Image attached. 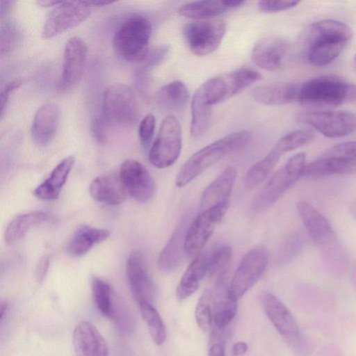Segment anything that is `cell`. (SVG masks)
<instances>
[{
	"label": "cell",
	"instance_id": "cell-1",
	"mask_svg": "<svg viewBox=\"0 0 356 356\" xmlns=\"http://www.w3.org/2000/svg\"><path fill=\"white\" fill-rule=\"evenodd\" d=\"M353 32L346 24L323 19L312 24L308 31L307 60L314 66L334 61L351 40Z\"/></svg>",
	"mask_w": 356,
	"mask_h": 356
},
{
	"label": "cell",
	"instance_id": "cell-2",
	"mask_svg": "<svg viewBox=\"0 0 356 356\" xmlns=\"http://www.w3.org/2000/svg\"><path fill=\"white\" fill-rule=\"evenodd\" d=\"M251 134L240 130L229 134L194 153L183 164L176 177L177 187H184L225 156L238 151L249 143Z\"/></svg>",
	"mask_w": 356,
	"mask_h": 356
},
{
	"label": "cell",
	"instance_id": "cell-3",
	"mask_svg": "<svg viewBox=\"0 0 356 356\" xmlns=\"http://www.w3.org/2000/svg\"><path fill=\"white\" fill-rule=\"evenodd\" d=\"M152 33V24L146 17L134 15L115 31L113 45L115 53L128 62H140L146 58Z\"/></svg>",
	"mask_w": 356,
	"mask_h": 356
},
{
	"label": "cell",
	"instance_id": "cell-4",
	"mask_svg": "<svg viewBox=\"0 0 356 356\" xmlns=\"http://www.w3.org/2000/svg\"><path fill=\"white\" fill-rule=\"evenodd\" d=\"M306 154H294L277 170L257 193L252 202L254 212H261L273 206L302 176Z\"/></svg>",
	"mask_w": 356,
	"mask_h": 356
},
{
	"label": "cell",
	"instance_id": "cell-5",
	"mask_svg": "<svg viewBox=\"0 0 356 356\" xmlns=\"http://www.w3.org/2000/svg\"><path fill=\"white\" fill-rule=\"evenodd\" d=\"M351 88L339 77L320 76L298 85L296 102L307 106H335L350 96Z\"/></svg>",
	"mask_w": 356,
	"mask_h": 356
},
{
	"label": "cell",
	"instance_id": "cell-6",
	"mask_svg": "<svg viewBox=\"0 0 356 356\" xmlns=\"http://www.w3.org/2000/svg\"><path fill=\"white\" fill-rule=\"evenodd\" d=\"M225 31V22L218 17L190 22L182 30L187 47L197 56H207L216 51Z\"/></svg>",
	"mask_w": 356,
	"mask_h": 356
},
{
	"label": "cell",
	"instance_id": "cell-7",
	"mask_svg": "<svg viewBox=\"0 0 356 356\" xmlns=\"http://www.w3.org/2000/svg\"><path fill=\"white\" fill-rule=\"evenodd\" d=\"M181 147L180 123L176 117L169 115L161 123L157 136L149 152V161L158 168L170 167L178 159Z\"/></svg>",
	"mask_w": 356,
	"mask_h": 356
},
{
	"label": "cell",
	"instance_id": "cell-8",
	"mask_svg": "<svg viewBox=\"0 0 356 356\" xmlns=\"http://www.w3.org/2000/svg\"><path fill=\"white\" fill-rule=\"evenodd\" d=\"M104 120L111 124L129 125L137 118L136 99L131 88L124 83H114L104 91L102 104Z\"/></svg>",
	"mask_w": 356,
	"mask_h": 356
},
{
	"label": "cell",
	"instance_id": "cell-9",
	"mask_svg": "<svg viewBox=\"0 0 356 356\" xmlns=\"http://www.w3.org/2000/svg\"><path fill=\"white\" fill-rule=\"evenodd\" d=\"M91 7L86 1H62L49 14L42 32L44 39L54 38L86 21Z\"/></svg>",
	"mask_w": 356,
	"mask_h": 356
},
{
	"label": "cell",
	"instance_id": "cell-10",
	"mask_svg": "<svg viewBox=\"0 0 356 356\" xmlns=\"http://www.w3.org/2000/svg\"><path fill=\"white\" fill-rule=\"evenodd\" d=\"M268 263V253L264 248L250 250L242 258L231 283V296L238 301L260 279Z\"/></svg>",
	"mask_w": 356,
	"mask_h": 356
},
{
	"label": "cell",
	"instance_id": "cell-11",
	"mask_svg": "<svg viewBox=\"0 0 356 356\" xmlns=\"http://www.w3.org/2000/svg\"><path fill=\"white\" fill-rule=\"evenodd\" d=\"M298 118L300 121L331 138L344 137L356 130V114L350 111L307 112Z\"/></svg>",
	"mask_w": 356,
	"mask_h": 356
},
{
	"label": "cell",
	"instance_id": "cell-12",
	"mask_svg": "<svg viewBox=\"0 0 356 356\" xmlns=\"http://www.w3.org/2000/svg\"><path fill=\"white\" fill-rule=\"evenodd\" d=\"M119 175L128 193L136 201L145 203L152 200L156 187L145 167L134 159H127L121 165Z\"/></svg>",
	"mask_w": 356,
	"mask_h": 356
},
{
	"label": "cell",
	"instance_id": "cell-13",
	"mask_svg": "<svg viewBox=\"0 0 356 356\" xmlns=\"http://www.w3.org/2000/svg\"><path fill=\"white\" fill-rule=\"evenodd\" d=\"M227 210L216 209L200 211L188 225L186 232L184 251L188 257L201 253L213 230Z\"/></svg>",
	"mask_w": 356,
	"mask_h": 356
},
{
	"label": "cell",
	"instance_id": "cell-14",
	"mask_svg": "<svg viewBox=\"0 0 356 356\" xmlns=\"http://www.w3.org/2000/svg\"><path fill=\"white\" fill-rule=\"evenodd\" d=\"M87 53L88 47L82 38L74 36L67 40L64 49L63 70L59 83L61 90H69L79 81Z\"/></svg>",
	"mask_w": 356,
	"mask_h": 356
},
{
	"label": "cell",
	"instance_id": "cell-15",
	"mask_svg": "<svg viewBox=\"0 0 356 356\" xmlns=\"http://www.w3.org/2000/svg\"><path fill=\"white\" fill-rule=\"evenodd\" d=\"M127 275L134 299L138 305L153 301L156 290L145 265L143 255L137 251L132 252L127 263Z\"/></svg>",
	"mask_w": 356,
	"mask_h": 356
},
{
	"label": "cell",
	"instance_id": "cell-16",
	"mask_svg": "<svg viewBox=\"0 0 356 356\" xmlns=\"http://www.w3.org/2000/svg\"><path fill=\"white\" fill-rule=\"evenodd\" d=\"M288 51L289 45L286 40L277 36H268L255 44L251 59L260 68L276 72L283 66Z\"/></svg>",
	"mask_w": 356,
	"mask_h": 356
},
{
	"label": "cell",
	"instance_id": "cell-17",
	"mask_svg": "<svg viewBox=\"0 0 356 356\" xmlns=\"http://www.w3.org/2000/svg\"><path fill=\"white\" fill-rule=\"evenodd\" d=\"M298 214L313 242L320 248H327L334 242V232L327 218L305 200L297 203Z\"/></svg>",
	"mask_w": 356,
	"mask_h": 356
},
{
	"label": "cell",
	"instance_id": "cell-18",
	"mask_svg": "<svg viewBox=\"0 0 356 356\" xmlns=\"http://www.w3.org/2000/svg\"><path fill=\"white\" fill-rule=\"evenodd\" d=\"M236 177L235 168H225L203 191L199 212L216 209L227 210Z\"/></svg>",
	"mask_w": 356,
	"mask_h": 356
},
{
	"label": "cell",
	"instance_id": "cell-19",
	"mask_svg": "<svg viewBox=\"0 0 356 356\" xmlns=\"http://www.w3.org/2000/svg\"><path fill=\"white\" fill-rule=\"evenodd\" d=\"M263 308L266 315L278 332L290 341L300 339L298 323L284 303L270 292H264L261 296Z\"/></svg>",
	"mask_w": 356,
	"mask_h": 356
},
{
	"label": "cell",
	"instance_id": "cell-20",
	"mask_svg": "<svg viewBox=\"0 0 356 356\" xmlns=\"http://www.w3.org/2000/svg\"><path fill=\"white\" fill-rule=\"evenodd\" d=\"M212 290L213 322L219 329L225 328L234 318L237 300L230 294L227 276L214 281Z\"/></svg>",
	"mask_w": 356,
	"mask_h": 356
},
{
	"label": "cell",
	"instance_id": "cell-21",
	"mask_svg": "<svg viewBox=\"0 0 356 356\" xmlns=\"http://www.w3.org/2000/svg\"><path fill=\"white\" fill-rule=\"evenodd\" d=\"M73 344L76 356H108L105 339L90 322L81 321L76 326Z\"/></svg>",
	"mask_w": 356,
	"mask_h": 356
},
{
	"label": "cell",
	"instance_id": "cell-22",
	"mask_svg": "<svg viewBox=\"0 0 356 356\" xmlns=\"http://www.w3.org/2000/svg\"><path fill=\"white\" fill-rule=\"evenodd\" d=\"M58 106L53 102L42 105L36 111L31 127V136L35 144L45 147L54 138L59 123Z\"/></svg>",
	"mask_w": 356,
	"mask_h": 356
},
{
	"label": "cell",
	"instance_id": "cell-23",
	"mask_svg": "<svg viewBox=\"0 0 356 356\" xmlns=\"http://www.w3.org/2000/svg\"><path fill=\"white\" fill-rule=\"evenodd\" d=\"M89 191L95 200L108 205L120 204L128 195L120 175L115 174L97 177L90 183Z\"/></svg>",
	"mask_w": 356,
	"mask_h": 356
},
{
	"label": "cell",
	"instance_id": "cell-24",
	"mask_svg": "<svg viewBox=\"0 0 356 356\" xmlns=\"http://www.w3.org/2000/svg\"><path fill=\"white\" fill-rule=\"evenodd\" d=\"M188 217L185 216L177 225L169 241L158 257V267L164 273L176 270L181 263L184 251L186 232L188 226Z\"/></svg>",
	"mask_w": 356,
	"mask_h": 356
},
{
	"label": "cell",
	"instance_id": "cell-25",
	"mask_svg": "<svg viewBox=\"0 0 356 356\" xmlns=\"http://www.w3.org/2000/svg\"><path fill=\"white\" fill-rule=\"evenodd\" d=\"M245 3V1L238 0L195 1L181 6L178 13L181 16L195 20L209 19L241 7Z\"/></svg>",
	"mask_w": 356,
	"mask_h": 356
},
{
	"label": "cell",
	"instance_id": "cell-26",
	"mask_svg": "<svg viewBox=\"0 0 356 356\" xmlns=\"http://www.w3.org/2000/svg\"><path fill=\"white\" fill-rule=\"evenodd\" d=\"M75 158L70 156L63 159L51 171L50 175L34 191L33 195L43 200L57 199L74 166Z\"/></svg>",
	"mask_w": 356,
	"mask_h": 356
},
{
	"label": "cell",
	"instance_id": "cell-27",
	"mask_svg": "<svg viewBox=\"0 0 356 356\" xmlns=\"http://www.w3.org/2000/svg\"><path fill=\"white\" fill-rule=\"evenodd\" d=\"M298 85L277 83L257 86L252 97L258 103L268 106H282L296 101Z\"/></svg>",
	"mask_w": 356,
	"mask_h": 356
},
{
	"label": "cell",
	"instance_id": "cell-28",
	"mask_svg": "<svg viewBox=\"0 0 356 356\" xmlns=\"http://www.w3.org/2000/svg\"><path fill=\"white\" fill-rule=\"evenodd\" d=\"M207 261L208 256L204 252L195 257L177 287L176 295L179 300H184L197 291L201 280L207 274Z\"/></svg>",
	"mask_w": 356,
	"mask_h": 356
},
{
	"label": "cell",
	"instance_id": "cell-29",
	"mask_svg": "<svg viewBox=\"0 0 356 356\" xmlns=\"http://www.w3.org/2000/svg\"><path fill=\"white\" fill-rule=\"evenodd\" d=\"M109 235V231L105 229L81 226L69 241L67 252L73 257H81L95 245L105 241Z\"/></svg>",
	"mask_w": 356,
	"mask_h": 356
},
{
	"label": "cell",
	"instance_id": "cell-30",
	"mask_svg": "<svg viewBox=\"0 0 356 356\" xmlns=\"http://www.w3.org/2000/svg\"><path fill=\"white\" fill-rule=\"evenodd\" d=\"M356 170V165L348 161L321 155L316 161L306 164L302 176L319 178L335 175L352 173Z\"/></svg>",
	"mask_w": 356,
	"mask_h": 356
},
{
	"label": "cell",
	"instance_id": "cell-31",
	"mask_svg": "<svg viewBox=\"0 0 356 356\" xmlns=\"http://www.w3.org/2000/svg\"><path fill=\"white\" fill-rule=\"evenodd\" d=\"M190 97L187 86L180 81L163 86L156 95L157 104L168 111H178L184 108Z\"/></svg>",
	"mask_w": 356,
	"mask_h": 356
},
{
	"label": "cell",
	"instance_id": "cell-32",
	"mask_svg": "<svg viewBox=\"0 0 356 356\" xmlns=\"http://www.w3.org/2000/svg\"><path fill=\"white\" fill-rule=\"evenodd\" d=\"M49 219V214L42 211H34L16 216L8 225L5 232V242L13 244L20 240L33 227Z\"/></svg>",
	"mask_w": 356,
	"mask_h": 356
},
{
	"label": "cell",
	"instance_id": "cell-33",
	"mask_svg": "<svg viewBox=\"0 0 356 356\" xmlns=\"http://www.w3.org/2000/svg\"><path fill=\"white\" fill-rule=\"evenodd\" d=\"M226 101L239 94L261 79V74L254 69L243 67L221 75Z\"/></svg>",
	"mask_w": 356,
	"mask_h": 356
},
{
	"label": "cell",
	"instance_id": "cell-34",
	"mask_svg": "<svg viewBox=\"0 0 356 356\" xmlns=\"http://www.w3.org/2000/svg\"><path fill=\"white\" fill-rule=\"evenodd\" d=\"M212 106L207 104L196 92L191 102V122L190 133L194 139L202 137L211 124Z\"/></svg>",
	"mask_w": 356,
	"mask_h": 356
},
{
	"label": "cell",
	"instance_id": "cell-35",
	"mask_svg": "<svg viewBox=\"0 0 356 356\" xmlns=\"http://www.w3.org/2000/svg\"><path fill=\"white\" fill-rule=\"evenodd\" d=\"M92 292L98 310L108 318H111L117 298L110 284L96 276L91 280Z\"/></svg>",
	"mask_w": 356,
	"mask_h": 356
},
{
	"label": "cell",
	"instance_id": "cell-36",
	"mask_svg": "<svg viewBox=\"0 0 356 356\" xmlns=\"http://www.w3.org/2000/svg\"><path fill=\"white\" fill-rule=\"evenodd\" d=\"M232 250L229 245H221L216 248L208 256L207 274L214 281L227 276L232 259Z\"/></svg>",
	"mask_w": 356,
	"mask_h": 356
},
{
	"label": "cell",
	"instance_id": "cell-37",
	"mask_svg": "<svg viewBox=\"0 0 356 356\" xmlns=\"http://www.w3.org/2000/svg\"><path fill=\"white\" fill-rule=\"evenodd\" d=\"M139 307L152 340L157 345L162 344L166 338V330L159 313L150 302H142L139 304Z\"/></svg>",
	"mask_w": 356,
	"mask_h": 356
},
{
	"label": "cell",
	"instance_id": "cell-38",
	"mask_svg": "<svg viewBox=\"0 0 356 356\" xmlns=\"http://www.w3.org/2000/svg\"><path fill=\"white\" fill-rule=\"evenodd\" d=\"M195 317L198 326L204 331H209L213 323L212 290L206 289L200 296L195 310Z\"/></svg>",
	"mask_w": 356,
	"mask_h": 356
},
{
	"label": "cell",
	"instance_id": "cell-39",
	"mask_svg": "<svg viewBox=\"0 0 356 356\" xmlns=\"http://www.w3.org/2000/svg\"><path fill=\"white\" fill-rule=\"evenodd\" d=\"M22 40V31L17 24L6 22L0 30V54L6 56L12 52Z\"/></svg>",
	"mask_w": 356,
	"mask_h": 356
},
{
	"label": "cell",
	"instance_id": "cell-40",
	"mask_svg": "<svg viewBox=\"0 0 356 356\" xmlns=\"http://www.w3.org/2000/svg\"><path fill=\"white\" fill-rule=\"evenodd\" d=\"M111 319L122 333L128 334L133 330L134 322L131 311L118 296Z\"/></svg>",
	"mask_w": 356,
	"mask_h": 356
},
{
	"label": "cell",
	"instance_id": "cell-41",
	"mask_svg": "<svg viewBox=\"0 0 356 356\" xmlns=\"http://www.w3.org/2000/svg\"><path fill=\"white\" fill-rule=\"evenodd\" d=\"M302 245V238L299 233L289 236L282 243L277 254V263L285 264L299 253Z\"/></svg>",
	"mask_w": 356,
	"mask_h": 356
},
{
	"label": "cell",
	"instance_id": "cell-42",
	"mask_svg": "<svg viewBox=\"0 0 356 356\" xmlns=\"http://www.w3.org/2000/svg\"><path fill=\"white\" fill-rule=\"evenodd\" d=\"M322 155L339 159L356 165V141H347L337 144Z\"/></svg>",
	"mask_w": 356,
	"mask_h": 356
},
{
	"label": "cell",
	"instance_id": "cell-43",
	"mask_svg": "<svg viewBox=\"0 0 356 356\" xmlns=\"http://www.w3.org/2000/svg\"><path fill=\"white\" fill-rule=\"evenodd\" d=\"M156 127V118L154 115H146L140 121L138 129V137L141 145L147 148L149 146L154 136Z\"/></svg>",
	"mask_w": 356,
	"mask_h": 356
},
{
	"label": "cell",
	"instance_id": "cell-44",
	"mask_svg": "<svg viewBox=\"0 0 356 356\" xmlns=\"http://www.w3.org/2000/svg\"><path fill=\"white\" fill-rule=\"evenodd\" d=\"M299 3L291 0H261L258 2V8L263 13H275L291 9Z\"/></svg>",
	"mask_w": 356,
	"mask_h": 356
},
{
	"label": "cell",
	"instance_id": "cell-45",
	"mask_svg": "<svg viewBox=\"0 0 356 356\" xmlns=\"http://www.w3.org/2000/svg\"><path fill=\"white\" fill-rule=\"evenodd\" d=\"M21 85V81L18 80L8 83L1 92L0 95V117L3 118L7 105L9 102L10 93L17 89Z\"/></svg>",
	"mask_w": 356,
	"mask_h": 356
},
{
	"label": "cell",
	"instance_id": "cell-46",
	"mask_svg": "<svg viewBox=\"0 0 356 356\" xmlns=\"http://www.w3.org/2000/svg\"><path fill=\"white\" fill-rule=\"evenodd\" d=\"M168 51V47L165 45L158 46L149 50L145 59L146 65L148 67L156 65L164 58Z\"/></svg>",
	"mask_w": 356,
	"mask_h": 356
},
{
	"label": "cell",
	"instance_id": "cell-47",
	"mask_svg": "<svg viewBox=\"0 0 356 356\" xmlns=\"http://www.w3.org/2000/svg\"><path fill=\"white\" fill-rule=\"evenodd\" d=\"M50 264L48 255L43 256L39 261L36 267V277L38 281H42L47 275Z\"/></svg>",
	"mask_w": 356,
	"mask_h": 356
},
{
	"label": "cell",
	"instance_id": "cell-48",
	"mask_svg": "<svg viewBox=\"0 0 356 356\" xmlns=\"http://www.w3.org/2000/svg\"><path fill=\"white\" fill-rule=\"evenodd\" d=\"M92 130L94 137L99 143L104 142L105 139V132L103 122L99 118H95L92 122Z\"/></svg>",
	"mask_w": 356,
	"mask_h": 356
},
{
	"label": "cell",
	"instance_id": "cell-49",
	"mask_svg": "<svg viewBox=\"0 0 356 356\" xmlns=\"http://www.w3.org/2000/svg\"><path fill=\"white\" fill-rule=\"evenodd\" d=\"M248 350V345L243 341L236 343L232 349V356H243Z\"/></svg>",
	"mask_w": 356,
	"mask_h": 356
},
{
	"label": "cell",
	"instance_id": "cell-50",
	"mask_svg": "<svg viewBox=\"0 0 356 356\" xmlns=\"http://www.w3.org/2000/svg\"><path fill=\"white\" fill-rule=\"evenodd\" d=\"M208 355L209 356H225L223 346L219 343L211 345L209 349Z\"/></svg>",
	"mask_w": 356,
	"mask_h": 356
},
{
	"label": "cell",
	"instance_id": "cell-51",
	"mask_svg": "<svg viewBox=\"0 0 356 356\" xmlns=\"http://www.w3.org/2000/svg\"><path fill=\"white\" fill-rule=\"evenodd\" d=\"M13 1H1L0 6V16L1 17H3L5 15H6L9 11L10 8V4H12Z\"/></svg>",
	"mask_w": 356,
	"mask_h": 356
},
{
	"label": "cell",
	"instance_id": "cell-52",
	"mask_svg": "<svg viewBox=\"0 0 356 356\" xmlns=\"http://www.w3.org/2000/svg\"><path fill=\"white\" fill-rule=\"evenodd\" d=\"M61 2H62V1L41 0V1H38L37 3L42 7H51V6L56 7V6L60 4Z\"/></svg>",
	"mask_w": 356,
	"mask_h": 356
},
{
	"label": "cell",
	"instance_id": "cell-53",
	"mask_svg": "<svg viewBox=\"0 0 356 356\" xmlns=\"http://www.w3.org/2000/svg\"><path fill=\"white\" fill-rule=\"evenodd\" d=\"M91 8L92 6H102L112 4L114 2L111 1H86Z\"/></svg>",
	"mask_w": 356,
	"mask_h": 356
},
{
	"label": "cell",
	"instance_id": "cell-54",
	"mask_svg": "<svg viewBox=\"0 0 356 356\" xmlns=\"http://www.w3.org/2000/svg\"><path fill=\"white\" fill-rule=\"evenodd\" d=\"M8 309V305L6 302H1L0 306V312H1V316H0V321L1 322L3 321L4 316L6 314Z\"/></svg>",
	"mask_w": 356,
	"mask_h": 356
},
{
	"label": "cell",
	"instance_id": "cell-55",
	"mask_svg": "<svg viewBox=\"0 0 356 356\" xmlns=\"http://www.w3.org/2000/svg\"><path fill=\"white\" fill-rule=\"evenodd\" d=\"M350 95H352L354 98L356 99V87H352Z\"/></svg>",
	"mask_w": 356,
	"mask_h": 356
},
{
	"label": "cell",
	"instance_id": "cell-56",
	"mask_svg": "<svg viewBox=\"0 0 356 356\" xmlns=\"http://www.w3.org/2000/svg\"><path fill=\"white\" fill-rule=\"evenodd\" d=\"M353 63H354V67H355V69L356 70V54L355 55L354 62Z\"/></svg>",
	"mask_w": 356,
	"mask_h": 356
}]
</instances>
